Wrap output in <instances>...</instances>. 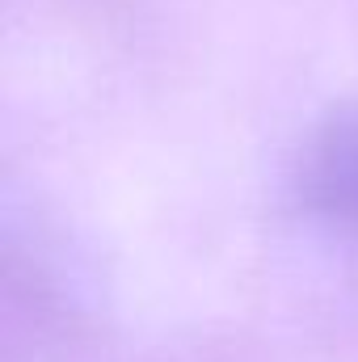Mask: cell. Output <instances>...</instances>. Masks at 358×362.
<instances>
[{"label": "cell", "instance_id": "obj_1", "mask_svg": "<svg viewBox=\"0 0 358 362\" xmlns=\"http://www.w3.org/2000/svg\"><path fill=\"white\" fill-rule=\"evenodd\" d=\"M299 194L325 223L358 236V110L329 118L304 148Z\"/></svg>", "mask_w": 358, "mask_h": 362}]
</instances>
